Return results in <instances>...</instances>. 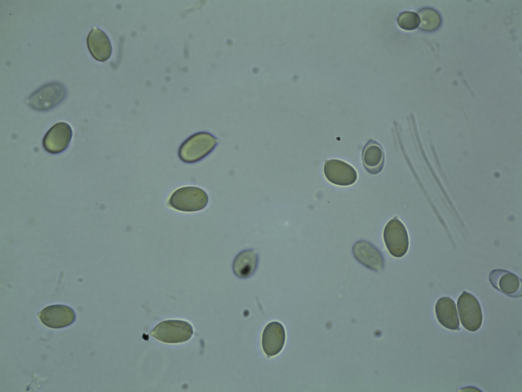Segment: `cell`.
<instances>
[{
  "label": "cell",
  "mask_w": 522,
  "mask_h": 392,
  "mask_svg": "<svg viewBox=\"0 0 522 392\" xmlns=\"http://www.w3.org/2000/svg\"><path fill=\"white\" fill-rule=\"evenodd\" d=\"M217 144L216 138L211 134L198 132L182 143L178 150V157L185 163L197 162L211 153Z\"/></svg>",
  "instance_id": "6da1fadb"
},
{
  "label": "cell",
  "mask_w": 522,
  "mask_h": 392,
  "mask_svg": "<svg viewBox=\"0 0 522 392\" xmlns=\"http://www.w3.org/2000/svg\"><path fill=\"white\" fill-rule=\"evenodd\" d=\"M67 95L65 86L59 82L43 85L25 100L28 106L39 111L49 110L61 103Z\"/></svg>",
  "instance_id": "7a4b0ae2"
},
{
  "label": "cell",
  "mask_w": 522,
  "mask_h": 392,
  "mask_svg": "<svg viewBox=\"0 0 522 392\" xmlns=\"http://www.w3.org/2000/svg\"><path fill=\"white\" fill-rule=\"evenodd\" d=\"M208 202V198L206 192L195 186H186L177 189L169 200L171 207L184 212H194L203 209Z\"/></svg>",
  "instance_id": "3957f363"
},
{
  "label": "cell",
  "mask_w": 522,
  "mask_h": 392,
  "mask_svg": "<svg viewBox=\"0 0 522 392\" xmlns=\"http://www.w3.org/2000/svg\"><path fill=\"white\" fill-rule=\"evenodd\" d=\"M193 334L192 326L183 320H170L160 322L151 330L150 335L165 343L178 344L189 340Z\"/></svg>",
  "instance_id": "277c9868"
},
{
  "label": "cell",
  "mask_w": 522,
  "mask_h": 392,
  "mask_svg": "<svg viewBox=\"0 0 522 392\" xmlns=\"http://www.w3.org/2000/svg\"><path fill=\"white\" fill-rule=\"evenodd\" d=\"M383 238L389 253L395 257L404 256L409 248V237L403 223L395 217L386 225L383 231Z\"/></svg>",
  "instance_id": "5b68a950"
},
{
  "label": "cell",
  "mask_w": 522,
  "mask_h": 392,
  "mask_svg": "<svg viewBox=\"0 0 522 392\" xmlns=\"http://www.w3.org/2000/svg\"><path fill=\"white\" fill-rule=\"evenodd\" d=\"M457 308L461 324L465 329L475 332L481 327L483 321L482 309L473 295L463 291L458 299Z\"/></svg>",
  "instance_id": "8992f818"
},
{
  "label": "cell",
  "mask_w": 522,
  "mask_h": 392,
  "mask_svg": "<svg viewBox=\"0 0 522 392\" xmlns=\"http://www.w3.org/2000/svg\"><path fill=\"white\" fill-rule=\"evenodd\" d=\"M72 137L70 126L65 122L55 124L43 137L42 144L44 150L50 154H59L69 146Z\"/></svg>",
  "instance_id": "52a82bcc"
},
{
  "label": "cell",
  "mask_w": 522,
  "mask_h": 392,
  "mask_svg": "<svg viewBox=\"0 0 522 392\" xmlns=\"http://www.w3.org/2000/svg\"><path fill=\"white\" fill-rule=\"evenodd\" d=\"M38 316L41 322L51 328H61L72 324L76 315L71 307L65 305H53L42 310Z\"/></svg>",
  "instance_id": "ba28073f"
},
{
  "label": "cell",
  "mask_w": 522,
  "mask_h": 392,
  "mask_svg": "<svg viewBox=\"0 0 522 392\" xmlns=\"http://www.w3.org/2000/svg\"><path fill=\"white\" fill-rule=\"evenodd\" d=\"M324 173L329 182L339 186L351 185L355 183L357 178V173L352 166L337 159L326 162Z\"/></svg>",
  "instance_id": "9c48e42d"
},
{
  "label": "cell",
  "mask_w": 522,
  "mask_h": 392,
  "mask_svg": "<svg viewBox=\"0 0 522 392\" xmlns=\"http://www.w3.org/2000/svg\"><path fill=\"white\" fill-rule=\"evenodd\" d=\"M489 280L493 287L505 295L512 298L521 296V280L509 271L493 270L489 273Z\"/></svg>",
  "instance_id": "30bf717a"
},
{
  "label": "cell",
  "mask_w": 522,
  "mask_h": 392,
  "mask_svg": "<svg viewBox=\"0 0 522 392\" xmlns=\"http://www.w3.org/2000/svg\"><path fill=\"white\" fill-rule=\"evenodd\" d=\"M352 251L355 258L366 267L375 271L383 268V257L380 252L371 243L359 240L354 243Z\"/></svg>",
  "instance_id": "8fae6325"
},
{
  "label": "cell",
  "mask_w": 522,
  "mask_h": 392,
  "mask_svg": "<svg viewBox=\"0 0 522 392\" xmlns=\"http://www.w3.org/2000/svg\"><path fill=\"white\" fill-rule=\"evenodd\" d=\"M285 339V330L278 322L269 323L265 328L262 335V347L269 356L278 354L282 349Z\"/></svg>",
  "instance_id": "7c38bea8"
},
{
  "label": "cell",
  "mask_w": 522,
  "mask_h": 392,
  "mask_svg": "<svg viewBox=\"0 0 522 392\" xmlns=\"http://www.w3.org/2000/svg\"><path fill=\"white\" fill-rule=\"evenodd\" d=\"M88 50L97 61L105 62L112 54V45L107 34L99 28L93 27L87 38Z\"/></svg>",
  "instance_id": "4fadbf2b"
},
{
  "label": "cell",
  "mask_w": 522,
  "mask_h": 392,
  "mask_svg": "<svg viewBox=\"0 0 522 392\" xmlns=\"http://www.w3.org/2000/svg\"><path fill=\"white\" fill-rule=\"evenodd\" d=\"M435 312L439 323L452 330H459L460 323L454 301L449 297H442L436 302Z\"/></svg>",
  "instance_id": "5bb4252c"
},
{
  "label": "cell",
  "mask_w": 522,
  "mask_h": 392,
  "mask_svg": "<svg viewBox=\"0 0 522 392\" xmlns=\"http://www.w3.org/2000/svg\"><path fill=\"white\" fill-rule=\"evenodd\" d=\"M362 159L364 167L369 173H380L384 163V154L381 145L373 140L368 141L362 150Z\"/></svg>",
  "instance_id": "9a60e30c"
},
{
  "label": "cell",
  "mask_w": 522,
  "mask_h": 392,
  "mask_svg": "<svg viewBox=\"0 0 522 392\" xmlns=\"http://www.w3.org/2000/svg\"><path fill=\"white\" fill-rule=\"evenodd\" d=\"M258 262V255L254 250H244L235 257L232 264L233 272L239 278H248L255 272Z\"/></svg>",
  "instance_id": "2e32d148"
},
{
  "label": "cell",
  "mask_w": 522,
  "mask_h": 392,
  "mask_svg": "<svg viewBox=\"0 0 522 392\" xmlns=\"http://www.w3.org/2000/svg\"><path fill=\"white\" fill-rule=\"evenodd\" d=\"M420 28L426 31H433L437 29L441 23L439 13L430 8H425L419 12Z\"/></svg>",
  "instance_id": "e0dca14e"
},
{
  "label": "cell",
  "mask_w": 522,
  "mask_h": 392,
  "mask_svg": "<svg viewBox=\"0 0 522 392\" xmlns=\"http://www.w3.org/2000/svg\"><path fill=\"white\" fill-rule=\"evenodd\" d=\"M397 22L403 30H413L419 26L420 18L418 15L413 12L404 11L398 16Z\"/></svg>",
  "instance_id": "ac0fdd59"
}]
</instances>
